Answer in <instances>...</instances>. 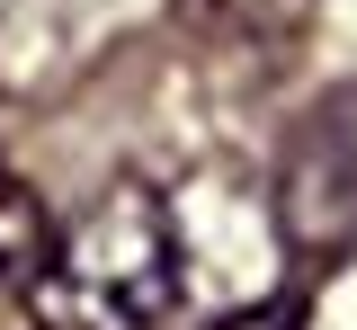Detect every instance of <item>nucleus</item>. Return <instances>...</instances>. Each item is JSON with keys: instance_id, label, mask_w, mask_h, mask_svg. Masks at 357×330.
I'll use <instances>...</instances> for the list:
<instances>
[{"instance_id": "f257e3e1", "label": "nucleus", "mask_w": 357, "mask_h": 330, "mask_svg": "<svg viewBox=\"0 0 357 330\" xmlns=\"http://www.w3.org/2000/svg\"><path fill=\"white\" fill-rule=\"evenodd\" d=\"M188 304V241L152 179L98 188L54 233V259L27 277V313L45 330H161Z\"/></svg>"}, {"instance_id": "f03ea898", "label": "nucleus", "mask_w": 357, "mask_h": 330, "mask_svg": "<svg viewBox=\"0 0 357 330\" xmlns=\"http://www.w3.org/2000/svg\"><path fill=\"white\" fill-rule=\"evenodd\" d=\"M170 9L197 45H223V54H277L312 18V0H170Z\"/></svg>"}, {"instance_id": "7ed1b4c3", "label": "nucleus", "mask_w": 357, "mask_h": 330, "mask_svg": "<svg viewBox=\"0 0 357 330\" xmlns=\"http://www.w3.org/2000/svg\"><path fill=\"white\" fill-rule=\"evenodd\" d=\"M54 233H63V223L45 214V196L27 188V179L9 170V152H0V277L27 285L45 259H54Z\"/></svg>"}, {"instance_id": "20e7f679", "label": "nucleus", "mask_w": 357, "mask_h": 330, "mask_svg": "<svg viewBox=\"0 0 357 330\" xmlns=\"http://www.w3.org/2000/svg\"><path fill=\"white\" fill-rule=\"evenodd\" d=\"M206 330H304V304L295 294H277V304H250V313H223Z\"/></svg>"}]
</instances>
